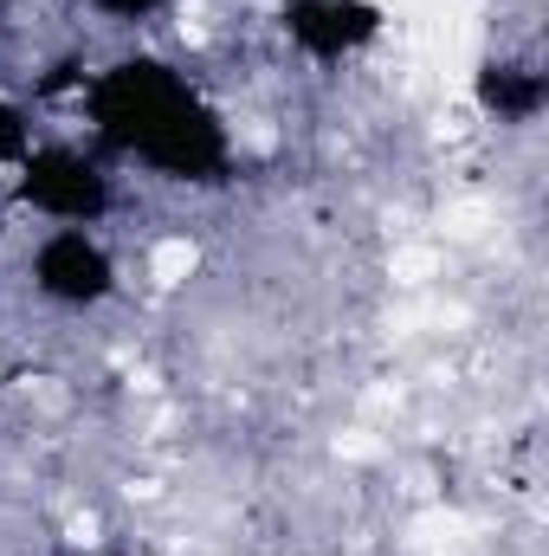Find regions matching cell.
<instances>
[{"mask_svg": "<svg viewBox=\"0 0 549 556\" xmlns=\"http://www.w3.org/2000/svg\"><path fill=\"white\" fill-rule=\"evenodd\" d=\"M201 91L168 65V59H117V65H104L98 78H91V124H98V137L111 142L117 155H142V142L155 137L175 111H188Z\"/></svg>", "mask_w": 549, "mask_h": 556, "instance_id": "6da1fadb", "label": "cell"}, {"mask_svg": "<svg viewBox=\"0 0 549 556\" xmlns=\"http://www.w3.org/2000/svg\"><path fill=\"white\" fill-rule=\"evenodd\" d=\"M13 194L20 207H33L39 220H59V227H98L111 214V175L98 155L72 149V142H39L20 155L13 168Z\"/></svg>", "mask_w": 549, "mask_h": 556, "instance_id": "7a4b0ae2", "label": "cell"}, {"mask_svg": "<svg viewBox=\"0 0 549 556\" xmlns=\"http://www.w3.org/2000/svg\"><path fill=\"white\" fill-rule=\"evenodd\" d=\"M26 278H33V291H39L46 304H59V311H91V304H104V298L117 291V260H111V247H104L91 227H52V233L33 247Z\"/></svg>", "mask_w": 549, "mask_h": 556, "instance_id": "3957f363", "label": "cell"}, {"mask_svg": "<svg viewBox=\"0 0 549 556\" xmlns=\"http://www.w3.org/2000/svg\"><path fill=\"white\" fill-rule=\"evenodd\" d=\"M137 162H142V168H155L162 181H181V188H214V181H227V168H233V137H227V117H220L207 98H194L188 111H175L155 137L142 142Z\"/></svg>", "mask_w": 549, "mask_h": 556, "instance_id": "277c9868", "label": "cell"}, {"mask_svg": "<svg viewBox=\"0 0 549 556\" xmlns=\"http://www.w3.org/2000/svg\"><path fill=\"white\" fill-rule=\"evenodd\" d=\"M284 46H297L317 65H343L382 39V7L375 0H284L278 7Z\"/></svg>", "mask_w": 549, "mask_h": 556, "instance_id": "5b68a950", "label": "cell"}, {"mask_svg": "<svg viewBox=\"0 0 549 556\" xmlns=\"http://www.w3.org/2000/svg\"><path fill=\"white\" fill-rule=\"evenodd\" d=\"M472 98H478V111L491 117V124H505V130H524V124H537L549 104V78L537 59H485L478 65V78H472Z\"/></svg>", "mask_w": 549, "mask_h": 556, "instance_id": "8992f818", "label": "cell"}, {"mask_svg": "<svg viewBox=\"0 0 549 556\" xmlns=\"http://www.w3.org/2000/svg\"><path fill=\"white\" fill-rule=\"evenodd\" d=\"M33 149V137H26V117H20V104H7L0 98V168H20V155Z\"/></svg>", "mask_w": 549, "mask_h": 556, "instance_id": "52a82bcc", "label": "cell"}, {"mask_svg": "<svg viewBox=\"0 0 549 556\" xmlns=\"http://www.w3.org/2000/svg\"><path fill=\"white\" fill-rule=\"evenodd\" d=\"M91 7H98L104 20H124V26H137V20H155L168 0H91Z\"/></svg>", "mask_w": 549, "mask_h": 556, "instance_id": "ba28073f", "label": "cell"}, {"mask_svg": "<svg viewBox=\"0 0 549 556\" xmlns=\"http://www.w3.org/2000/svg\"><path fill=\"white\" fill-rule=\"evenodd\" d=\"M0 33H7V7H0Z\"/></svg>", "mask_w": 549, "mask_h": 556, "instance_id": "9c48e42d", "label": "cell"}, {"mask_svg": "<svg viewBox=\"0 0 549 556\" xmlns=\"http://www.w3.org/2000/svg\"><path fill=\"white\" fill-rule=\"evenodd\" d=\"M78 556H98V551H78Z\"/></svg>", "mask_w": 549, "mask_h": 556, "instance_id": "30bf717a", "label": "cell"}]
</instances>
